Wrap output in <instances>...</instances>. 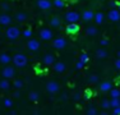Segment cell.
<instances>
[{
  "mask_svg": "<svg viewBox=\"0 0 120 115\" xmlns=\"http://www.w3.org/2000/svg\"><path fill=\"white\" fill-rule=\"evenodd\" d=\"M60 24H61V21H60L59 17H52V18L50 19V26L54 28H58L60 27Z\"/></svg>",
  "mask_w": 120,
  "mask_h": 115,
  "instance_id": "obj_22",
  "label": "cell"
},
{
  "mask_svg": "<svg viewBox=\"0 0 120 115\" xmlns=\"http://www.w3.org/2000/svg\"><path fill=\"white\" fill-rule=\"evenodd\" d=\"M88 115H96V114H98V111H97V109L95 107V106H92V105H90L88 106V109H87V111H86Z\"/></svg>",
  "mask_w": 120,
  "mask_h": 115,
  "instance_id": "obj_30",
  "label": "cell"
},
{
  "mask_svg": "<svg viewBox=\"0 0 120 115\" xmlns=\"http://www.w3.org/2000/svg\"><path fill=\"white\" fill-rule=\"evenodd\" d=\"M19 34H22V32L19 31V28L14 27V26H10V27L7 30V32H5V36H7V38L10 40V41H14V40H17V38L19 37Z\"/></svg>",
  "mask_w": 120,
  "mask_h": 115,
  "instance_id": "obj_2",
  "label": "cell"
},
{
  "mask_svg": "<svg viewBox=\"0 0 120 115\" xmlns=\"http://www.w3.org/2000/svg\"><path fill=\"white\" fill-rule=\"evenodd\" d=\"M44 63L46 65H54V63H55V58H54L52 54H45L44 55Z\"/></svg>",
  "mask_w": 120,
  "mask_h": 115,
  "instance_id": "obj_18",
  "label": "cell"
},
{
  "mask_svg": "<svg viewBox=\"0 0 120 115\" xmlns=\"http://www.w3.org/2000/svg\"><path fill=\"white\" fill-rule=\"evenodd\" d=\"M1 76L4 77V78H7V79H12L13 77L15 76V72H14V68H13V67H9V65L4 67V69L1 70Z\"/></svg>",
  "mask_w": 120,
  "mask_h": 115,
  "instance_id": "obj_8",
  "label": "cell"
},
{
  "mask_svg": "<svg viewBox=\"0 0 120 115\" xmlns=\"http://www.w3.org/2000/svg\"><path fill=\"white\" fill-rule=\"evenodd\" d=\"M79 26L77 24V23H69V24L67 26V28H65V31H67L68 34H77L79 32Z\"/></svg>",
  "mask_w": 120,
  "mask_h": 115,
  "instance_id": "obj_10",
  "label": "cell"
},
{
  "mask_svg": "<svg viewBox=\"0 0 120 115\" xmlns=\"http://www.w3.org/2000/svg\"><path fill=\"white\" fill-rule=\"evenodd\" d=\"M12 61L14 63V65L18 68H24L27 65V56L24 54H21V53H17L14 54V56L12 58Z\"/></svg>",
  "mask_w": 120,
  "mask_h": 115,
  "instance_id": "obj_1",
  "label": "cell"
},
{
  "mask_svg": "<svg viewBox=\"0 0 120 115\" xmlns=\"http://www.w3.org/2000/svg\"><path fill=\"white\" fill-rule=\"evenodd\" d=\"M90 97H91V96H90V92H87V93H86V96H84V99H86V100H88Z\"/></svg>",
  "mask_w": 120,
  "mask_h": 115,
  "instance_id": "obj_44",
  "label": "cell"
},
{
  "mask_svg": "<svg viewBox=\"0 0 120 115\" xmlns=\"http://www.w3.org/2000/svg\"><path fill=\"white\" fill-rule=\"evenodd\" d=\"M1 9L4 10V12H9L10 10V5L8 4V3H1Z\"/></svg>",
  "mask_w": 120,
  "mask_h": 115,
  "instance_id": "obj_37",
  "label": "cell"
},
{
  "mask_svg": "<svg viewBox=\"0 0 120 115\" xmlns=\"http://www.w3.org/2000/svg\"><path fill=\"white\" fill-rule=\"evenodd\" d=\"M118 1H120V0H118Z\"/></svg>",
  "mask_w": 120,
  "mask_h": 115,
  "instance_id": "obj_48",
  "label": "cell"
},
{
  "mask_svg": "<svg viewBox=\"0 0 120 115\" xmlns=\"http://www.w3.org/2000/svg\"><path fill=\"white\" fill-rule=\"evenodd\" d=\"M0 33H1V28H0Z\"/></svg>",
  "mask_w": 120,
  "mask_h": 115,
  "instance_id": "obj_47",
  "label": "cell"
},
{
  "mask_svg": "<svg viewBox=\"0 0 120 115\" xmlns=\"http://www.w3.org/2000/svg\"><path fill=\"white\" fill-rule=\"evenodd\" d=\"M27 18H28V15H27L26 12H17V13L14 14V19H15L17 22H19V23L26 22V21H27Z\"/></svg>",
  "mask_w": 120,
  "mask_h": 115,
  "instance_id": "obj_13",
  "label": "cell"
},
{
  "mask_svg": "<svg viewBox=\"0 0 120 115\" xmlns=\"http://www.w3.org/2000/svg\"><path fill=\"white\" fill-rule=\"evenodd\" d=\"M100 106H101V109H105V110H107V109H110V100L107 99H104L100 104Z\"/></svg>",
  "mask_w": 120,
  "mask_h": 115,
  "instance_id": "obj_28",
  "label": "cell"
},
{
  "mask_svg": "<svg viewBox=\"0 0 120 115\" xmlns=\"http://www.w3.org/2000/svg\"><path fill=\"white\" fill-rule=\"evenodd\" d=\"M109 55V53L105 49H98V50L96 51V58L97 59H106Z\"/></svg>",
  "mask_w": 120,
  "mask_h": 115,
  "instance_id": "obj_20",
  "label": "cell"
},
{
  "mask_svg": "<svg viewBox=\"0 0 120 115\" xmlns=\"http://www.w3.org/2000/svg\"><path fill=\"white\" fill-rule=\"evenodd\" d=\"M109 92H110L111 99H118V97H120V90H118V88H111Z\"/></svg>",
  "mask_w": 120,
  "mask_h": 115,
  "instance_id": "obj_25",
  "label": "cell"
},
{
  "mask_svg": "<svg viewBox=\"0 0 120 115\" xmlns=\"http://www.w3.org/2000/svg\"><path fill=\"white\" fill-rule=\"evenodd\" d=\"M12 23V17L7 13L0 14V24L1 26H9Z\"/></svg>",
  "mask_w": 120,
  "mask_h": 115,
  "instance_id": "obj_12",
  "label": "cell"
},
{
  "mask_svg": "<svg viewBox=\"0 0 120 115\" xmlns=\"http://www.w3.org/2000/svg\"><path fill=\"white\" fill-rule=\"evenodd\" d=\"M38 34H40V38L44 40V41H49V40H51L52 36H54L52 31H51L50 28H42V30L38 32Z\"/></svg>",
  "mask_w": 120,
  "mask_h": 115,
  "instance_id": "obj_4",
  "label": "cell"
},
{
  "mask_svg": "<svg viewBox=\"0 0 120 115\" xmlns=\"http://www.w3.org/2000/svg\"><path fill=\"white\" fill-rule=\"evenodd\" d=\"M81 99H82V95H81V92H75V93L73 95V100H74V101H79Z\"/></svg>",
  "mask_w": 120,
  "mask_h": 115,
  "instance_id": "obj_38",
  "label": "cell"
},
{
  "mask_svg": "<svg viewBox=\"0 0 120 115\" xmlns=\"http://www.w3.org/2000/svg\"><path fill=\"white\" fill-rule=\"evenodd\" d=\"M114 65H115V68L118 69V70H120V58H118V59L115 60V63H114Z\"/></svg>",
  "mask_w": 120,
  "mask_h": 115,
  "instance_id": "obj_42",
  "label": "cell"
},
{
  "mask_svg": "<svg viewBox=\"0 0 120 115\" xmlns=\"http://www.w3.org/2000/svg\"><path fill=\"white\" fill-rule=\"evenodd\" d=\"M37 7L41 10H49L52 7V3L50 0H37Z\"/></svg>",
  "mask_w": 120,
  "mask_h": 115,
  "instance_id": "obj_11",
  "label": "cell"
},
{
  "mask_svg": "<svg viewBox=\"0 0 120 115\" xmlns=\"http://www.w3.org/2000/svg\"><path fill=\"white\" fill-rule=\"evenodd\" d=\"M100 45L101 46H107L109 45V40L107 38H101L100 40Z\"/></svg>",
  "mask_w": 120,
  "mask_h": 115,
  "instance_id": "obj_40",
  "label": "cell"
},
{
  "mask_svg": "<svg viewBox=\"0 0 120 115\" xmlns=\"http://www.w3.org/2000/svg\"><path fill=\"white\" fill-rule=\"evenodd\" d=\"M13 86H14V88H17V90H21V88L23 87V80L22 79H14Z\"/></svg>",
  "mask_w": 120,
  "mask_h": 115,
  "instance_id": "obj_29",
  "label": "cell"
},
{
  "mask_svg": "<svg viewBox=\"0 0 120 115\" xmlns=\"http://www.w3.org/2000/svg\"><path fill=\"white\" fill-rule=\"evenodd\" d=\"M10 82H9V79H7V78H4L3 80H0V90H3V91H7V90H9L10 88Z\"/></svg>",
  "mask_w": 120,
  "mask_h": 115,
  "instance_id": "obj_21",
  "label": "cell"
},
{
  "mask_svg": "<svg viewBox=\"0 0 120 115\" xmlns=\"http://www.w3.org/2000/svg\"><path fill=\"white\" fill-rule=\"evenodd\" d=\"M88 59H90V58H88V54H87V53H82V54H81V58H79V60H82V61L87 63Z\"/></svg>",
  "mask_w": 120,
  "mask_h": 115,
  "instance_id": "obj_34",
  "label": "cell"
},
{
  "mask_svg": "<svg viewBox=\"0 0 120 115\" xmlns=\"http://www.w3.org/2000/svg\"><path fill=\"white\" fill-rule=\"evenodd\" d=\"M28 99H30V101H31V102H37V101L40 100V95H38V92H36V91L30 92V95H28Z\"/></svg>",
  "mask_w": 120,
  "mask_h": 115,
  "instance_id": "obj_23",
  "label": "cell"
},
{
  "mask_svg": "<svg viewBox=\"0 0 120 115\" xmlns=\"http://www.w3.org/2000/svg\"><path fill=\"white\" fill-rule=\"evenodd\" d=\"M40 46H41V44H40V41L36 38H30L27 42V49L30 51H37L40 49Z\"/></svg>",
  "mask_w": 120,
  "mask_h": 115,
  "instance_id": "obj_9",
  "label": "cell"
},
{
  "mask_svg": "<svg viewBox=\"0 0 120 115\" xmlns=\"http://www.w3.org/2000/svg\"><path fill=\"white\" fill-rule=\"evenodd\" d=\"M86 33L88 34V36H96L97 34V28L95 26H90V27H87V30H86Z\"/></svg>",
  "mask_w": 120,
  "mask_h": 115,
  "instance_id": "obj_24",
  "label": "cell"
},
{
  "mask_svg": "<svg viewBox=\"0 0 120 115\" xmlns=\"http://www.w3.org/2000/svg\"><path fill=\"white\" fill-rule=\"evenodd\" d=\"M118 10L120 12V4H118Z\"/></svg>",
  "mask_w": 120,
  "mask_h": 115,
  "instance_id": "obj_46",
  "label": "cell"
},
{
  "mask_svg": "<svg viewBox=\"0 0 120 115\" xmlns=\"http://www.w3.org/2000/svg\"><path fill=\"white\" fill-rule=\"evenodd\" d=\"M10 61H12V56H10L9 54H7V53L0 54V63H1V64L8 65Z\"/></svg>",
  "mask_w": 120,
  "mask_h": 115,
  "instance_id": "obj_17",
  "label": "cell"
},
{
  "mask_svg": "<svg viewBox=\"0 0 120 115\" xmlns=\"http://www.w3.org/2000/svg\"><path fill=\"white\" fill-rule=\"evenodd\" d=\"M116 56H118V58H120V50L118 51V53H116Z\"/></svg>",
  "mask_w": 120,
  "mask_h": 115,
  "instance_id": "obj_45",
  "label": "cell"
},
{
  "mask_svg": "<svg viewBox=\"0 0 120 115\" xmlns=\"http://www.w3.org/2000/svg\"><path fill=\"white\" fill-rule=\"evenodd\" d=\"M19 96H21V92H19V91L14 92V97H19Z\"/></svg>",
  "mask_w": 120,
  "mask_h": 115,
  "instance_id": "obj_43",
  "label": "cell"
},
{
  "mask_svg": "<svg viewBox=\"0 0 120 115\" xmlns=\"http://www.w3.org/2000/svg\"><path fill=\"white\" fill-rule=\"evenodd\" d=\"M60 100H61V101H67L68 100V93L67 92H63L61 96H60Z\"/></svg>",
  "mask_w": 120,
  "mask_h": 115,
  "instance_id": "obj_41",
  "label": "cell"
},
{
  "mask_svg": "<svg viewBox=\"0 0 120 115\" xmlns=\"http://www.w3.org/2000/svg\"><path fill=\"white\" fill-rule=\"evenodd\" d=\"M65 68H67V65H65V63H63V61L54 63V70H55L56 73H63V72L65 70Z\"/></svg>",
  "mask_w": 120,
  "mask_h": 115,
  "instance_id": "obj_16",
  "label": "cell"
},
{
  "mask_svg": "<svg viewBox=\"0 0 120 115\" xmlns=\"http://www.w3.org/2000/svg\"><path fill=\"white\" fill-rule=\"evenodd\" d=\"M52 5L55 8H58V9H63V8L65 7V1L64 0H54Z\"/></svg>",
  "mask_w": 120,
  "mask_h": 115,
  "instance_id": "obj_26",
  "label": "cell"
},
{
  "mask_svg": "<svg viewBox=\"0 0 120 115\" xmlns=\"http://www.w3.org/2000/svg\"><path fill=\"white\" fill-rule=\"evenodd\" d=\"M88 82L90 83H97L98 82V76H97V74H91V76L88 77Z\"/></svg>",
  "mask_w": 120,
  "mask_h": 115,
  "instance_id": "obj_32",
  "label": "cell"
},
{
  "mask_svg": "<svg viewBox=\"0 0 120 115\" xmlns=\"http://www.w3.org/2000/svg\"><path fill=\"white\" fill-rule=\"evenodd\" d=\"M59 88H60V84L58 82H55V80H50V82L46 83V90L49 93H56V92H59Z\"/></svg>",
  "mask_w": 120,
  "mask_h": 115,
  "instance_id": "obj_7",
  "label": "cell"
},
{
  "mask_svg": "<svg viewBox=\"0 0 120 115\" xmlns=\"http://www.w3.org/2000/svg\"><path fill=\"white\" fill-rule=\"evenodd\" d=\"M118 0H111V1H109V7H110V9H112V8H118Z\"/></svg>",
  "mask_w": 120,
  "mask_h": 115,
  "instance_id": "obj_36",
  "label": "cell"
},
{
  "mask_svg": "<svg viewBox=\"0 0 120 115\" xmlns=\"http://www.w3.org/2000/svg\"><path fill=\"white\" fill-rule=\"evenodd\" d=\"M95 22L97 23V24H102L105 21V14L102 13V12H97V13H95Z\"/></svg>",
  "mask_w": 120,
  "mask_h": 115,
  "instance_id": "obj_19",
  "label": "cell"
},
{
  "mask_svg": "<svg viewBox=\"0 0 120 115\" xmlns=\"http://www.w3.org/2000/svg\"><path fill=\"white\" fill-rule=\"evenodd\" d=\"M107 18L110 19L111 22H119L120 21V12L118 10V8H112V9L109 10Z\"/></svg>",
  "mask_w": 120,
  "mask_h": 115,
  "instance_id": "obj_6",
  "label": "cell"
},
{
  "mask_svg": "<svg viewBox=\"0 0 120 115\" xmlns=\"http://www.w3.org/2000/svg\"><path fill=\"white\" fill-rule=\"evenodd\" d=\"M22 34H23V37H26V38H31L33 32H32V30H30V28H26L23 32H22Z\"/></svg>",
  "mask_w": 120,
  "mask_h": 115,
  "instance_id": "obj_31",
  "label": "cell"
},
{
  "mask_svg": "<svg viewBox=\"0 0 120 115\" xmlns=\"http://www.w3.org/2000/svg\"><path fill=\"white\" fill-rule=\"evenodd\" d=\"M3 105L5 106L7 109H10L13 106V101L10 99H4V101H3Z\"/></svg>",
  "mask_w": 120,
  "mask_h": 115,
  "instance_id": "obj_33",
  "label": "cell"
},
{
  "mask_svg": "<svg viewBox=\"0 0 120 115\" xmlns=\"http://www.w3.org/2000/svg\"><path fill=\"white\" fill-rule=\"evenodd\" d=\"M118 106H120V97H118V99H111V100H110V109L118 107Z\"/></svg>",
  "mask_w": 120,
  "mask_h": 115,
  "instance_id": "obj_27",
  "label": "cell"
},
{
  "mask_svg": "<svg viewBox=\"0 0 120 115\" xmlns=\"http://www.w3.org/2000/svg\"><path fill=\"white\" fill-rule=\"evenodd\" d=\"M52 46L56 49V50H63V49L67 47V40L64 37H58L52 41Z\"/></svg>",
  "mask_w": 120,
  "mask_h": 115,
  "instance_id": "obj_5",
  "label": "cell"
},
{
  "mask_svg": "<svg viewBox=\"0 0 120 115\" xmlns=\"http://www.w3.org/2000/svg\"><path fill=\"white\" fill-rule=\"evenodd\" d=\"M82 19H83V21H86V22H91L92 21L93 18H95V13H93L92 10H84L83 13H82Z\"/></svg>",
  "mask_w": 120,
  "mask_h": 115,
  "instance_id": "obj_14",
  "label": "cell"
},
{
  "mask_svg": "<svg viewBox=\"0 0 120 115\" xmlns=\"http://www.w3.org/2000/svg\"><path fill=\"white\" fill-rule=\"evenodd\" d=\"M79 19H81V14L77 12H68L65 14V21L68 23H77Z\"/></svg>",
  "mask_w": 120,
  "mask_h": 115,
  "instance_id": "obj_3",
  "label": "cell"
},
{
  "mask_svg": "<svg viewBox=\"0 0 120 115\" xmlns=\"http://www.w3.org/2000/svg\"><path fill=\"white\" fill-rule=\"evenodd\" d=\"M111 114H114V115H120V106L111 109Z\"/></svg>",
  "mask_w": 120,
  "mask_h": 115,
  "instance_id": "obj_39",
  "label": "cell"
},
{
  "mask_svg": "<svg viewBox=\"0 0 120 115\" xmlns=\"http://www.w3.org/2000/svg\"><path fill=\"white\" fill-rule=\"evenodd\" d=\"M84 64L86 63L84 61H82V60H78V61H77V64H75V69H83L84 68Z\"/></svg>",
  "mask_w": 120,
  "mask_h": 115,
  "instance_id": "obj_35",
  "label": "cell"
},
{
  "mask_svg": "<svg viewBox=\"0 0 120 115\" xmlns=\"http://www.w3.org/2000/svg\"><path fill=\"white\" fill-rule=\"evenodd\" d=\"M112 88V84H111V82H109V80H105V82H101L98 86V90L101 92H109Z\"/></svg>",
  "mask_w": 120,
  "mask_h": 115,
  "instance_id": "obj_15",
  "label": "cell"
}]
</instances>
